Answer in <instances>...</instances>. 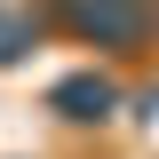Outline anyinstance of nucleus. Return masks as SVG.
I'll return each mask as SVG.
<instances>
[{"instance_id":"nucleus-1","label":"nucleus","mask_w":159,"mask_h":159,"mask_svg":"<svg viewBox=\"0 0 159 159\" xmlns=\"http://www.w3.org/2000/svg\"><path fill=\"white\" fill-rule=\"evenodd\" d=\"M48 40L88 48L96 64H151L159 56V0H32Z\"/></svg>"},{"instance_id":"nucleus-2","label":"nucleus","mask_w":159,"mask_h":159,"mask_svg":"<svg viewBox=\"0 0 159 159\" xmlns=\"http://www.w3.org/2000/svg\"><path fill=\"white\" fill-rule=\"evenodd\" d=\"M48 119H56L64 135H103V127H111L119 119V64H80V72H64L56 88H48Z\"/></svg>"},{"instance_id":"nucleus-3","label":"nucleus","mask_w":159,"mask_h":159,"mask_svg":"<svg viewBox=\"0 0 159 159\" xmlns=\"http://www.w3.org/2000/svg\"><path fill=\"white\" fill-rule=\"evenodd\" d=\"M40 40H48V24H40L32 0H0V72H8V64H24Z\"/></svg>"}]
</instances>
